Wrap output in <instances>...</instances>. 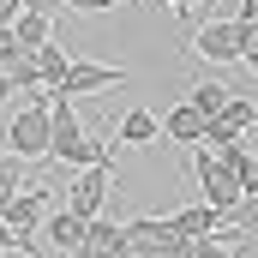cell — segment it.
Masks as SVG:
<instances>
[{
    "label": "cell",
    "mask_w": 258,
    "mask_h": 258,
    "mask_svg": "<svg viewBox=\"0 0 258 258\" xmlns=\"http://www.w3.org/2000/svg\"><path fill=\"white\" fill-rule=\"evenodd\" d=\"M228 222H234V228H246V234L258 240V192H246V198H240V204L228 210Z\"/></svg>",
    "instance_id": "obj_21"
},
{
    "label": "cell",
    "mask_w": 258,
    "mask_h": 258,
    "mask_svg": "<svg viewBox=\"0 0 258 258\" xmlns=\"http://www.w3.org/2000/svg\"><path fill=\"white\" fill-rule=\"evenodd\" d=\"M222 222H228V210H216L210 198H198V204H186V210H174V228H180V234H192V240L216 234Z\"/></svg>",
    "instance_id": "obj_11"
},
{
    "label": "cell",
    "mask_w": 258,
    "mask_h": 258,
    "mask_svg": "<svg viewBox=\"0 0 258 258\" xmlns=\"http://www.w3.org/2000/svg\"><path fill=\"white\" fill-rule=\"evenodd\" d=\"M42 204H48V186H24V192H18L6 210H0V216L12 222L18 246H42V240H36V228H42Z\"/></svg>",
    "instance_id": "obj_5"
},
{
    "label": "cell",
    "mask_w": 258,
    "mask_h": 258,
    "mask_svg": "<svg viewBox=\"0 0 258 258\" xmlns=\"http://www.w3.org/2000/svg\"><path fill=\"white\" fill-rule=\"evenodd\" d=\"M252 126H258V102H252V96H234V102H228V108H222V114L210 120V132H204V144H216V150H222V144L246 138Z\"/></svg>",
    "instance_id": "obj_6"
},
{
    "label": "cell",
    "mask_w": 258,
    "mask_h": 258,
    "mask_svg": "<svg viewBox=\"0 0 258 258\" xmlns=\"http://www.w3.org/2000/svg\"><path fill=\"white\" fill-rule=\"evenodd\" d=\"M246 24H252V42H258V18H246Z\"/></svg>",
    "instance_id": "obj_27"
},
{
    "label": "cell",
    "mask_w": 258,
    "mask_h": 258,
    "mask_svg": "<svg viewBox=\"0 0 258 258\" xmlns=\"http://www.w3.org/2000/svg\"><path fill=\"white\" fill-rule=\"evenodd\" d=\"M114 138L132 144V150H144V144H156V138H162V120H156L144 102H132L126 114H120V126H114Z\"/></svg>",
    "instance_id": "obj_10"
},
{
    "label": "cell",
    "mask_w": 258,
    "mask_h": 258,
    "mask_svg": "<svg viewBox=\"0 0 258 258\" xmlns=\"http://www.w3.org/2000/svg\"><path fill=\"white\" fill-rule=\"evenodd\" d=\"M120 0H72V12H114Z\"/></svg>",
    "instance_id": "obj_24"
},
{
    "label": "cell",
    "mask_w": 258,
    "mask_h": 258,
    "mask_svg": "<svg viewBox=\"0 0 258 258\" xmlns=\"http://www.w3.org/2000/svg\"><path fill=\"white\" fill-rule=\"evenodd\" d=\"M108 84H126V66H96V60H72V72H66L54 90H66V96H90V90H108Z\"/></svg>",
    "instance_id": "obj_7"
},
{
    "label": "cell",
    "mask_w": 258,
    "mask_h": 258,
    "mask_svg": "<svg viewBox=\"0 0 258 258\" xmlns=\"http://www.w3.org/2000/svg\"><path fill=\"white\" fill-rule=\"evenodd\" d=\"M222 156L234 162V174H240V186H246V192H258V156H252V150H246V144L234 138V144H222Z\"/></svg>",
    "instance_id": "obj_19"
},
{
    "label": "cell",
    "mask_w": 258,
    "mask_h": 258,
    "mask_svg": "<svg viewBox=\"0 0 258 258\" xmlns=\"http://www.w3.org/2000/svg\"><path fill=\"white\" fill-rule=\"evenodd\" d=\"M12 42H18V48H42V42H54V18L24 6V12L12 18Z\"/></svg>",
    "instance_id": "obj_14"
},
{
    "label": "cell",
    "mask_w": 258,
    "mask_h": 258,
    "mask_svg": "<svg viewBox=\"0 0 258 258\" xmlns=\"http://www.w3.org/2000/svg\"><path fill=\"white\" fill-rule=\"evenodd\" d=\"M168 6H174V12H192V6H198V0H168Z\"/></svg>",
    "instance_id": "obj_26"
},
{
    "label": "cell",
    "mask_w": 258,
    "mask_h": 258,
    "mask_svg": "<svg viewBox=\"0 0 258 258\" xmlns=\"http://www.w3.org/2000/svg\"><path fill=\"white\" fill-rule=\"evenodd\" d=\"M108 192H114V162H90V168H78V180L66 186V210H78V216L90 222V216H102Z\"/></svg>",
    "instance_id": "obj_4"
},
{
    "label": "cell",
    "mask_w": 258,
    "mask_h": 258,
    "mask_svg": "<svg viewBox=\"0 0 258 258\" xmlns=\"http://www.w3.org/2000/svg\"><path fill=\"white\" fill-rule=\"evenodd\" d=\"M24 12V0H0V30H12V18Z\"/></svg>",
    "instance_id": "obj_23"
},
{
    "label": "cell",
    "mask_w": 258,
    "mask_h": 258,
    "mask_svg": "<svg viewBox=\"0 0 258 258\" xmlns=\"http://www.w3.org/2000/svg\"><path fill=\"white\" fill-rule=\"evenodd\" d=\"M60 162H66V168H90V162H114V138H90V132H84V138H78V144L66 150Z\"/></svg>",
    "instance_id": "obj_15"
},
{
    "label": "cell",
    "mask_w": 258,
    "mask_h": 258,
    "mask_svg": "<svg viewBox=\"0 0 258 258\" xmlns=\"http://www.w3.org/2000/svg\"><path fill=\"white\" fill-rule=\"evenodd\" d=\"M66 258H120L114 252V246H102V240H90V234H84V240H78V246H72V252Z\"/></svg>",
    "instance_id": "obj_22"
},
{
    "label": "cell",
    "mask_w": 258,
    "mask_h": 258,
    "mask_svg": "<svg viewBox=\"0 0 258 258\" xmlns=\"http://www.w3.org/2000/svg\"><path fill=\"white\" fill-rule=\"evenodd\" d=\"M192 174H198V198H210L216 210H234V204L246 198L234 162H228L222 150H210V144H192Z\"/></svg>",
    "instance_id": "obj_2"
},
{
    "label": "cell",
    "mask_w": 258,
    "mask_h": 258,
    "mask_svg": "<svg viewBox=\"0 0 258 258\" xmlns=\"http://www.w3.org/2000/svg\"><path fill=\"white\" fill-rule=\"evenodd\" d=\"M24 192V156L18 150H0V210Z\"/></svg>",
    "instance_id": "obj_17"
},
{
    "label": "cell",
    "mask_w": 258,
    "mask_h": 258,
    "mask_svg": "<svg viewBox=\"0 0 258 258\" xmlns=\"http://www.w3.org/2000/svg\"><path fill=\"white\" fill-rule=\"evenodd\" d=\"M174 234H180V228H174V216H132V222H126V252L156 258Z\"/></svg>",
    "instance_id": "obj_8"
},
{
    "label": "cell",
    "mask_w": 258,
    "mask_h": 258,
    "mask_svg": "<svg viewBox=\"0 0 258 258\" xmlns=\"http://www.w3.org/2000/svg\"><path fill=\"white\" fill-rule=\"evenodd\" d=\"M120 258H144V252H120Z\"/></svg>",
    "instance_id": "obj_28"
},
{
    "label": "cell",
    "mask_w": 258,
    "mask_h": 258,
    "mask_svg": "<svg viewBox=\"0 0 258 258\" xmlns=\"http://www.w3.org/2000/svg\"><path fill=\"white\" fill-rule=\"evenodd\" d=\"M246 48H252V24H246V18H210V24L192 30V54L210 60V66L246 60Z\"/></svg>",
    "instance_id": "obj_3"
},
{
    "label": "cell",
    "mask_w": 258,
    "mask_h": 258,
    "mask_svg": "<svg viewBox=\"0 0 258 258\" xmlns=\"http://www.w3.org/2000/svg\"><path fill=\"white\" fill-rule=\"evenodd\" d=\"M186 102H198V108H204V114L216 120V114H222V108L234 102V90H228V84H210V78H198L192 90H186Z\"/></svg>",
    "instance_id": "obj_16"
},
{
    "label": "cell",
    "mask_w": 258,
    "mask_h": 258,
    "mask_svg": "<svg viewBox=\"0 0 258 258\" xmlns=\"http://www.w3.org/2000/svg\"><path fill=\"white\" fill-rule=\"evenodd\" d=\"M0 72H6L18 90H42V66H36V48H18V42H12V48L0 54Z\"/></svg>",
    "instance_id": "obj_13"
},
{
    "label": "cell",
    "mask_w": 258,
    "mask_h": 258,
    "mask_svg": "<svg viewBox=\"0 0 258 258\" xmlns=\"http://www.w3.org/2000/svg\"><path fill=\"white\" fill-rule=\"evenodd\" d=\"M36 66H42V84L54 90V84H60L66 72H72V54H66L60 42H42V48H36Z\"/></svg>",
    "instance_id": "obj_18"
},
{
    "label": "cell",
    "mask_w": 258,
    "mask_h": 258,
    "mask_svg": "<svg viewBox=\"0 0 258 258\" xmlns=\"http://www.w3.org/2000/svg\"><path fill=\"white\" fill-rule=\"evenodd\" d=\"M204 132H210V114L198 108V102H174L168 114H162V138H174V144H204Z\"/></svg>",
    "instance_id": "obj_9"
},
{
    "label": "cell",
    "mask_w": 258,
    "mask_h": 258,
    "mask_svg": "<svg viewBox=\"0 0 258 258\" xmlns=\"http://www.w3.org/2000/svg\"><path fill=\"white\" fill-rule=\"evenodd\" d=\"M192 258H246V246H234L222 234H204V240H192Z\"/></svg>",
    "instance_id": "obj_20"
},
{
    "label": "cell",
    "mask_w": 258,
    "mask_h": 258,
    "mask_svg": "<svg viewBox=\"0 0 258 258\" xmlns=\"http://www.w3.org/2000/svg\"><path fill=\"white\" fill-rule=\"evenodd\" d=\"M246 72H252V78H258V42H252V48H246Z\"/></svg>",
    "instance_id": "obj_25"
},
{
    "label": "cell",
    "mask_w": 258,
    "mask_h": 258,
    "mask_svg": "<svg viewBox=\"0 0 258 258\" xmlns=\"http://www.w3.org/2000/svg\"><path fill=\"white\" fill-rule=\"evenodd\" d=\"M84 234H90V222H84L78 210H54V216L42 222V240H48L54 252H72V246H78Z\"/></svg>",
    "instance_id": "obj_12"
},
{
    "label": "cell",
    "mask_w": 258,
    "mask_h": 258,
    "mask_svg": "<svg viewBox=\"0 0 258 258\" xmlns=\"http://www.w3.org/2000/svg\"><path fill=\"white\" fill-rule=\"evenodd\" d=\"M48 84L42 90H24V108L12 114V126H6V144L24 156V162H48V150H54V114H48Z\"/></svg>",
    "instance_id": "obj_1"
}]
</instances>
